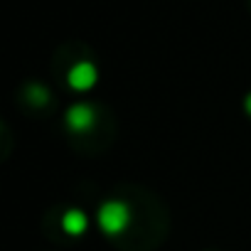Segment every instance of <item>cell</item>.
Segmentation results:
<instances>
[{
  "label": "cell",
  "mask_w": 251,
  "mask_h": 251,
  "mask_svg": "<svg viewBox=\"0 0 251 251\" xmlns=\"http://www.w3.org/2000/svg\"><path fill=\"white\" fill-rule=\"evenodd\" d=\"M67 126L76 133H84L94 126V108L89 103H74L67 111Z\"/></svg>",
  "instance_id": "3"
},
{
  "label": "cell",
  "mask_w": 251,
  "mask_h": 251,
  "mask_svg": "<svg viewBox=\"0 0 251 251\" xmlns=\"http://www.w3.org/2000/svg\"><path fill=\"white\" fill-rule=\"evenodd\" d=\"M62 229L69 234V236H81L86 229H89V217L84 209H67L64 217H62Z\"/></svg>",
  "instance_id": "4"
},
{
  "label": "cell",
  "mask_w": 251,
  "mask_h": 251,
  "mask_svg": "<svg viewBox=\"0 0 251 251\" xmlns=\"http://www.w3.org/2000/svg\"><path fill=\"white\" fill-rule=\"evenodd\" d=\"M96 67L91 64V62H76L72 69H69V74H67V81H69V86L72 89H76V91H86V89H91L94 84H96Z\"/></svg>",
  "instance_id": "2"
},
{
  "label": "cell",
  "mask_w": 251,
  "mask_h": 251,
  "mask_svg": "<svg viewBox=\"0 0 251 251\" xmlns=\"http://www.w3.org/2000/svg\"><path fill=\"white\" fill-rule=\"evenodd\" d=\"M131 224V209L121 200H108L99 207V226L108 236H118Z\"/></svg>",
  "instance_id": "1"
},
{
  "label": "cell",
  "mask_w": 251,
  "mask_h": 251,
  "mask_svg": "<svg viewBox=\"0 0 251 251\" xmlns=\"http://www.w3.org/2000/svg\"><path fill=\"white\" fill-rule=\"evenodd\" d=\"M27 99H30L35 106H45V103L50 101V91H47L45 86H37V84H35V86L27 89Z\"/></svg>",
  "instance_id": "5"
},
{
  "label": "cell",
  "mask_w": 251,
  "mask_h": 251,
  "mask_svg": "<svg viewBox=\"0 0 251 251\" xmlns=\"http://www.w3.org/2000/svg\"><path fill=\"white\" fill-rule=\"evenodd\" d=\"M246 111H249V113H251V94H249V96H246Z\"/></svg>",
  "instance_id": "6"
}]
</instances>
